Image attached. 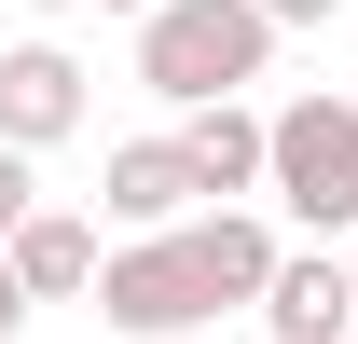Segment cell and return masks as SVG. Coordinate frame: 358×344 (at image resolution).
<instances>
[{
	"label": "cell",
	"mask_w": 358,
	"mask_h": 344,
	"mask_svg": "<svg viewBox=\"0 0 358 344\" xmlns=\"http://www.w3.org/2000/svg\"><path fill=\"white\" fill-rule=\"evenodd\" d=\"M275 28L262 0H152L138 14V83L166 96V110H207V96H248L275 69Z\"/></svg>",
	"instance_id": "1"
},
{
	"label": "cell",
	"mask_w": 358,
	"mask_h": 344,
	"mask_svg": "<svg viewBox=\"0 0 358 344\" xmlns=\"http://www.w3.org/2000/svg\"><path fill=\"white\" fill-rule=\"evenodd\" d=\"M262 193L289 220H303L317 248H345L358 234V96H289V110H262Z\"/></svg>",
	"instance_id": "2"
},
{
	"label": "cell",
	"mask_w": 358,
	"mask_h": 344,
	"mask_svg": "<svg viewBox=\"0 0 358 344\" xmlns=\"http://www.w3.org/2000/svg\"><path fill=\"white\" fill-rule=\"evenodd\" d=\"M83 303H96L124 344H179V331H207V317H221V303H207V275H193V248H179V220H166V234L96 248V289H83Z\"/></svg>",
	"instance_id": "3"
},
{
	"label": "cell",
	"mask_w": 358,
	"mask_h": 344,
	"mask_svg": "<svg viewBox=\"0 0 358 344\" xmlns=\"http://www.w3.org/2000/svg\"><path fill=\"white\" fill-rule=\"evenodd\" d=\"M83 110H96V83H83L69 42H14V55H0V138H14V152L83 138Z\"/></svg>",
	"instance_id": "4"
},
{
	"label": "cell",
	"mask_w": 358,
	"mask_h": 344,
	"mask_svg": "<svg viewBox=\"0 0 358 344\" xmlns=\"http://www.w3.org/2000/svg\"><path fill=\"white\" fill-rule=\"evenodd\" d=\"M275 344H345L358 331V261L345 248H275V275H262V303H248Z\"/></svg>",
	"instance_id": "5"
},
{
	"label": "cell",
	"mask_w": 358,
	"mask_h": 344,
	"mask_svg": "<svg viewBox=\"0 0 358 344\" xmlns=\"http://www.w3.org/2000/svg\"><path fill=\"white\" fill-rule=\"evenodd\" d=\"M96 207H110V234H166V220L207 207V179H193V152H179V138H124V152H110V179H96Z\"/></svg>",
	"instance_id": "6"
},
{
	"label": "cell",
	"mask_w": 358,
	"mask_h": 344,
	"mask_svg": "<svg viewBox=\"0 0 358 344\" xmlns=\"http://www.w3.org/2000/svg\"><path fill=\"white\" fill-rule=\"evenodd\" d=\"M179 248H193V275H207V303H221V317H248V303H262V275H275V220L234 193V207H193V220H179Z\"/></svg>",
	"instance_id": "7"
},
{
	"label": "cell",
	"mask_w": 358,
	"mask_h": 344,
	"mask_svg": "<svg viewBox=\"0 0 358 344\" xmlns=\"http://www.w3.org/2000/svg\"><path fill=\"white\" fill-rule=\"evenodd\" d=\"M0 261H14V289H28V303H83V289H96V220L28 207L14 234H0Z\"/></svg>",
	"instance_id": "8"
},
{
	"label": "cell",
	"mask_w": 358,
	"mask_h": 344,
	"mask_svg": "<svg viewBox=\"0 0 358 344\" xmlns=\"http://www.w3.org/2000/svg\"><path fill=\"white\" fill-rule=\"evenodd\" d=\"M179 152H193V179H207V207L262 193V110H248V96H207V110H179Z\"/></svg>",
	"instance_id": "9"
},
{
	"label": "cell",
	"mask_w": 358,
	"mask_h": 344,
	"mask_svg": "<svg viewBox=\"0 0 358 344\" xmlns=\"http://www.w3.org/2000/svg\"><path fill=\"white\" fill-rule=\"evenodd\" d=\"M28 207H42V152H14V138H0V234H14Z\"/></svg>",
	"instance_id": "10"
},
{
	"label": "cell",
	"mask_w": 358,
	"mask_h": 344,
	"mask_svg": "<svg viewBox=\"0 0 358 344\" xmlns=\"http://www.w3.org/2000/svg\"><path fill=\"white\" fill-rule=\"evenodd\" d=\"M275 28H331V14H358V0H262Z\"/></svg>",
	"instance_id": "11"
},
{
	"label": "cell",
	"mask_w": 358,
	"mask_h": 344,
	"mask_svg": "<svg viewBox=\"0 0 358 344\" xmlns=\"http://www.w3.org/2000/svg\"><path fill=\"white\" fill-rule=\"evenodd\" d=\"M14 331H28V289H14V261H0V344H14Z\"/></svg>",
	"instance_id": "12"
},
{
	"label": "cell",
	"mask_w": 358,
	"mask_h": 344,
	"mask_svg": "<svg viewBox=\"0 0 358 344\" xmlns=\"http://www.w3.org/2000/svg\"><path fill=\"white\" fill-rule=\"evenodd\" d=\"M83 14H152V0H83Z\"/></svg>",
	"instance_id": "13"
},
{
	"label": "cell",
	"mask_w": 358,
	"mask_h": 344,
	"mask_svg": "<svg viewBox=\"0 0 358 344\" xmlns=\"http://www.w3.org/2000/svg\"><path fill=\"white\" fill-rule=\"evenodd\" d=\"M42 14H83V0H42Z\"/></svg>",
	"instance_id": "14"
},
{
	"label": "cell",
	"mask_w": 358,
	"mask_h": 344,
	"mask_svg": "<svg viewBox=\"0 0 358 344\" xmlns=\"http://www.w3.org/2000/svg\"><path fill=\"white\" fill-rule=\"evenodd\" d=\"M345 344H358V331H345Z\"/></svg>",
	"instance_id": "15"
}]
</instances>
